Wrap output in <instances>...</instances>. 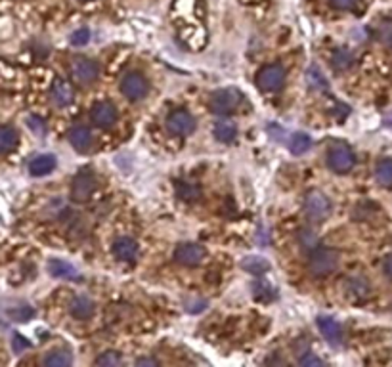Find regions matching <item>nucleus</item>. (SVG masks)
Returning <instances> with one entry per match:
<instances>
[{
	"instance_id": "f257e3e1",
	"label": "nucleus",
	"mask_w": 392,
	"mask_h": 367,
	"mask_svg": "<svg viewBox=\"0 0 392 367\" xmlns=\"http://www.w3.org/2000/svg\"><path fill=\"white\" fill-rule=\"evenodd\" d=\"M356 163V155L352 148L345 142H333L327 151V166L337 174H345L352 171Z\"/></svg>"
},
{
	"instance_id": "f03ea898",
	"label": "nucleus",
	"mask_w": 392,
	"mask_h": 367,
	"mask_svg": "<svg viewBox=\"0 0 392 367\" xmlns=\"http://www.w3.org/2000/svg\"><path fill=\"white\" fill-rule=\"evenodd\" d=\"M339 264V253L335 249L329 247H318L310 256V272L316 277H326L337 268Z\"/></svg>"
},
{
	"instance_id": "7ed1b4c3",
	"label": "nucleus",
	"mask_w": 392,
	"mask_h": 367,
	"mask_svg": "<svg viewBox=\"0 0 392 367\" xmlns=\"http://www.w3.org/2000/svg\"><path fill=\"white\" fill-rule=\"evenodd\" d=\"M243 104V96L236 91V88H223L216 91L211 97V109L216 115H229L236 113Z\"/></svg>"
},
{
	"instance_id": "20e7f679",
	"label": "nucleus",
	"mask_w": 392,
	"mask_h": 367,
	"mask_svg": "<svg viewBox=\"0 0 392 367\" xmlns=\"http://www.w3.org/2000/svg\"><path fill=\"white\" fill-rule=\"evenodd\" d=\"M304 212L314 222H324L331 214V203L322 192H308L304 197Z\"/></svg>"
},
{
	"instance_id": "39448f33",
	"label": "nucleus",
	"mask_w": 392,
	"mask_h": 367,
	"mask_svg": "<svg viewBox=\"0 0 392 367\" xmlns=\"http://www.w3.org/2000/svg\"><path fill=\"white\" fill-rule=\"evenodd\" d=\"M257 84L262 92H280L285 84V69L278 65V63H272V65H266L259 71L257 75Z\"/></svg>"
},
{
	"instance_id": "423d86ee",
	"label": "nucleus",
	"mask_w": 392,
	"mask_h": 367,
	"mask_svg": "<svg viewBox=\"0 0 392 367\" xmlns=\"http://www.w3.org/2000/svg\"><path fill=\"white\" fill-rule=\"evenodd\" d=\"M121 92L125 94L128 100H133V102H138L142 97L148 96L149 92V83L146 77L142 75V73H126L123 77V81H121Z\"/></svg>"
},
{
	"instance_id": "0eeeda50",
	"label": "nucleus",
	"mask_w": 392,
	"mask_h": 367,
	"mask_svg": "<svg viewBox=\"0 0 392 367\" xmlns=\"http://www.w3.org/2000/svg\"><path fill=\"white\" fill-rule=\"evenodd\" d=\"M167 128L170 134L174 136H188L195 130V119L192 117V113L186 109H176L167 117Z\"/></svg>"
},
{
	"instance_id": "6e6552de",
	"label": "nucleus",
	"mask_w": 392,
	"mask_h": 367,
	"mask_svg": "<svg viewBox=\"0 0 392 367\" xmlns=\"http://www.w3.org/2000/svg\"><path fill=\"white\" fill-rule=\"evenodd\" d=\"M94 189H96V178H94V174L89 173V171H81V173L73 178L71 197H73L77 203H84L92 197Z\"/></svg>"
},
{
	"instance_id": "1a4fd4ad",
	"label": "nucleus",
	"mask_w": 392,
	"mask_h": 367,
	"mask_svg": "<svg viewBox=\"0 0 392 367\" xmlns=\"http://www.w3.org/2000/svg\"><path fill=\"white\" fill-rule=\"evenodd\" d=\"M71 77L75 83L79 84H92L98 79V65L89 58H77L71 63Z\"/></svg>"
},
{
	"instance_id": "9d476101",
	"label": "nucleus",
	"mask_w": 392,
	"mask_h": 367,
	"mask_svg": "<svg viewBox=\"0 0 392 367\" xmlns=\"http://www.w3.org/2000/svg\"><path fill=\"white\" fill-rule=\"evenodd\" d=\"M205 258V249L197 243H182L174 251V260L182 266H199Z\"/></svg>"
},
{
	"instance_id": "9b49d317",
	"label": "nucleus",
	"mask_w": 392,
	"mask_h": 367,
	"mask_svg": "<svg viewBox=\"0 0 392 367\" xmlns=\"http://www.w3.org/2000/svg\"><path fill=\"white\" fill-rule=\"evenodd\" d=\"M318 329L329 345L339 346L342 343V327L335 318H329V315L318 318Z\"/></svg>"
},
{
	"instance_id": "f8f14e48",
	"label": "nucleus",
	"mask_w": 392,
	"mask_h": 367,
	"mask_svg": "<svg viewBox=\"0 0 392 367\" xmlns=\"http://www.w3.org/2000/svg\"><path fill=\"white\" fill-rule=\"evenodd\" d=\"M370 281L362 276H352L345 281V295L350 300H363L370 297Z\"/></svg>"
},
{
	"instance_id": "ddd939ff",
	"label": "nucleus",
	"mask_w": 392,
	"mask_h": 367,
	"mask_svg": "<svg viewBox=\"0 0 392 367\" xmlns=\"http://www.w3.org/2000/svg\"><path fill=\"white\" fill-rule=\"evenodd\" d=\"M92 120L96 123L100 128H110L115 125L117 120V109L113 107L110 102H100L92 107Z\"/></svg>"
},
{
	"instance_id": "4468645a",
	"label": "nucleus",
	"mask_w": 392,
	"mask_h": 367,
	"mask_svg": "<svg viewBox=\"0 0 392 367\" xmlns=\"http://www.w3.org/2000/svg\"><path fill=\"white\" fill-rule=\"evenodd\" d=\"M113 255L121 263H133L138 256V243L133 237H119L113 243Z\"/></svg>"
},
{
	"instance_id": "2eb2a0df",
	"label": "nucleus",
	"mask_w": 392,
	"mask_h": 367,
	"mask_svg": "<svg viewBox=\"0 0 392 367\" xmlns=\"http://www.w3.org/2000/svg\"><path fill=\"white\" fill-rule=\"evenodd\" d=\"M54 169H56V157L50 153H43L29 161V173L33 176H46L52 173Z\"/></svg>"
},
{
	"instance_id": "dca6fc26",
	"label": "nucleus",
	"mask_w": 392,
	"mask_h": 367,
	"mask_svg": "<svg viewBox=\"0 0 392 367\" xmlns=\"http://www.w3.org/2000/svg\"><path fill=\"white\" fill-rule=\"evenodd\" d=\"M69 312L77 320H89L94 314V302L86 297H75L69 302Z\"/></svg>"
},
{
	"instance_id": "f3484780",
	"label": "nucleus",
	"mask_w": 392,
	"mask_h": 367,
	"mask_svg": "<svg viewBox=\"0 0 392 367\" xmlns=\"http://www.w3.org/2000/svg\"><path fill=\"white\" fill-rule=\"evenodd\" d=\"M69 142L73 146L75 150L84 151L90 150V146H92V132H90L86 127H75L71 132H69Z\"/></svg>"
},
{
	"instance_id": "a211bd4d",
	"label": "nucleus",
	"mask_w": 392,
	"mask_h": 367,
	"mask_svg": "<svg viewBox=\"0 0 392 367\" xmlns=\"http://www.w3.org/2000/svg\"><path fill=\"white\" fill-rule=\"evenodd\" d=\"M241 268L245 272H249L252 276H262V274H266L270 270V264H268L266 258H262V256H257V255H251V256H245L243 260H241Z\"/></svg>"
},
{
	"instance_id": "6ab92c4d",
	"label": "nucleus",
	"mask_w": 392,
	"mask_h": 367,
	"mask_svg": "<svg viewBox=\"0 0 392 367\" xmlns=\"http://www.w3.org/2000/svg\"><path fill=\"white\" fill-rule=\"evenodd\" d=\"M52 100L54 104L63 107L73 102V88L66 83V81H56L52 86Z\"/></svg>"
},
{
	"instance_id": "aec40b11",
	"label": "nucleus",
	"mask_w": 392,
	"mask_h": 367,
	"mask_svg": "<svg viewBox=\"0 0 392 367\" xmlns=\"http://www.w3.org/2000/svg\"><path fill=\"white\" fill-rule=\"evenodd\" d=\"M48 272L54 277H61V279H77L79 277V272L75 270V266H71L66 260H58V258L48 263Z\"/></svg>"
},
{
	"instance_id": "412c9836",
	"label": "nucleus",
	"mask_w": 392,
	"mask_h": 367,
	"mask_svg": "<svg viewBox=\"0 0 392 367\" xmlns=\"http://www.w3.org/2000/svg\"><path fill=\"white\" fill-rule=\"evenodd\" d=\"M43 367H73V356L69 350H52L43 361Z\"/></svg>"
},
{
	"instance_id": "4be33fe9",
	"label": "nucleus",
	"mask_w": 392,
	"mask_h": 367,
	"mask_svg": "<svg viewBox=\"0 0 392 367\" xmlns=\"http://www.w3.org/2000/svg\"><path fill=\"white\" fill-rule=\"evenodd\" d=\"M312 148V138L308 134H304V132H296V134L291 136V140H289V151L293 153V155H303L306 151Z\"/></svg>"
},
{
	"instance_id": "5701e85b",
	"label": "nucleus",
	"mask_w": 392,
	"mask_h": 367,
	"mask_svg": "<svg viewBox=\"0 0 392 367\" xmlns=\"http://www.w3.org/2000/svg\"><path fill=\"white\" fill-rule=\"evenodd\" d=\"M215 136L216 140H220L224 143H229L236 140L237 136V128L234 123H229V120H218L215 125Z\"/></svg>"
},
{
	"instance_id": "b1692460",
	"label": "nucleus",
	"mask_w": 392,
	"mask_h": 367,
	"mask_svg": "<svg viewBox=\"0 0 392 367\" xmlns=\"http://www.w3.org/2000/svg\"><path fill=\"white\" fill-rule=\"evenodd\" d=\"M17 146V132L12 127H0V153H8Z\"/></svg>"
},
{
	"instance_id": "393cba45",
	"label": "nucleus",
	"mask_w": 392,
	"mask_h": 367,
	"mask_svg": "<svg viewBox=\"0 0 392 367\" xmlns=\"http://www.w3.org/2000/svg\"><path fill=\"white\" fill-rule=\"evenodd\" d=\"M375 176L381 186H392V159H383L379 161L377 169H375Z\"/></svg>"
},
{
	"instance_id": "a878e982",
	"label": "nucleus",
	"mask_w": 392,
	"mask_h": 367,
	"mask_svg": "<svg viewBox=\"0 0 392 367\" xmlns=\"http://www.w3.org/2000/svg\"><path fill=\"white\" fill-rule=\"evenodd\" d=\"M352 63H354V56L352 52H348L347 48H340L333 54V68L337 71H347L352 68Z\"/></svg>"
},
{
	"instance_id": "bb28decb",
	"label": "nucleus",
	"mask_w": 392,
	"mask_h": 367,
	"mask_svg": "<svg viewBox=\"0 0 392 367\" xmlns=\"http://www.w3.org/2000/svg\"><path fill=\"white\" fill-rule=\"evenodd\" d=\"M94 367H123V356L119 352H115V350L100 354Z\"/></svg>"
},
{
	"instance_id": "cd10ccee",
	"label": "nucleus",
	"mask_w": 392,
	"mask_h": 367,
	"mask_svg": "<svg viewBox=\"0 0 392 367\" xmlns=\"http://www.w3.org/2000/svg\"><path fill=\"white\" fill-rule=\"evenodd\" d=\"M35 315V310L27 304H22V306H15L12 310H8V318L12 320V322H17V323H23V322H29L31 318Z\"/></svg>"
},
{
	"instance_id": "c85d7f7f",
	"label": "nucleus",
	"mask_w": 392,
	"mask_h": 367,
	"mask_svg": "<svg viewBox=\"0 0 392 367\" xmlns=\"http://www.w3.org/2000/svg\"><path fill=\"white\" fill-rule=\"evenodd\" d=\"M176 192H178V197L184 199V201H193V199H197L201 194L199 187L193 186L190 182H180L176 186Z\"/></svg>"
},
{
	"instance_id": "c756f323",
	"label": "nucleus",
	"mask_w": 392,
	"mask_h": 367,
	"mask_svg": "<svg viewBox=\"0 0 392 367\" xmlns=\"http://www.w3.org/2000/svg\"><path fill=\"white\" fill-rule=\"evenodd\" d=\"M377 38L381 45L392 50V19H386L377 27Z\"/></svg>"
},
{
	"instance_id": "7c9ffc66",
	"label": "nucleus",
	"mask_w": 392,
	"mask_h": 367,
	"mask_svg": "<svg viewBox=\"0 0 392 367\" xmlns=\"http://www.w3.org/2000/svg\"><path fill=\"white\" fill-rule=\"evenodd\" d=\"M308 83H310L314 88H327L326 79H324V75H322L319 71H316V69H310V71H308Z\"/></svg>"
},
{
	"instance_id": "2f4dec72",
	"label": "nucleus",
	"mask_w": 392,
	"mask_h": 367,
	"mask_svg": "<svg viewBox=\"0 0 392 367\" xmlns=\"http://www.w3.org/2000/svg\"><path fill=\"white\" fill-rule=\"evenodd\" d=\"M299 240H301L304 249H312L314 245H318V237H316V233L310 232V230H303L301 235H299Z\"/></svg>"
},
{
	"instance_id": "473e14b6",
	"label": "nucleus",
	"mask_w": 392,
	"mask_h": 367,
	"mask_svg": "<svg viewBox=\"0 0 392 367\" xmlns=\"http://www.w3.org/2000/svg\"><path fill=\"white\" fill-rule=\"evenodd\" d=\"M90 40V31L89 29H79L71 35V45L73 46H84Z\"/></svg>"
},
{
	"instance_id": "72a5a7b5",
	"label": "nucleus",
	"mask_w": 392,
	"mask_h": 367,
	"mask_svg": "<svg viewBox=\"0 0 392 367\" xmlns=\"http://www.w3.org/2000/svg\"><path fill=\"white\" fill-rule=\"evenodd\" d=\"M331 2V6L335 10H342V12H347V10H354L362 0H329Z\"/></svg>"
},
{
	"instance_id": "f704fd0d",
	"label": "nucleus",
	"mask_w": 392,
	"mask_h": 367,
	"mask_svg": "<svg viewBox=\"0 0 392 367\" xmlns=\"http://www.w3.org/2000/svg\"><path fill=\"white\" fill-rule=\"evenodd\" d=\"M27 125H29V128L31 130H33V132H35V134H45L46 132V125H45V120L40 119V117H35V115H33V117H29V119H27Z\"/></svg>"
},
{
	"instance_id": "c9c22d12",
	"label": "nucleus",
	"mask_w": 392,
	"mask_h": 367,
	"mask_svg": "<svg viewBox=\"0 0 392 367\" xmlns=\"http://www.w3.org/2000/svg\"><path fill=\"white\" fill-rule=\"evenodd\" d=\"M299 367H326V361L318 358V356H314V354H308L301 360Z\"/></svg>"
},
{
	"instance_id": "e433bc0d",
	"label": "nucleus",
	"mask_w": 392,
	"mask_h": 367,
	"mask_svg": "<svg viewBox=\"0 0 392 367\" xmlns=\"http://www.w3.org/2000/svg\"><path fill=\"white\" fill-rule=\"evenodd\" d=\"M262 367H289V361L281 354H272V356H268Z\"/></svg>"
},
{
	"instance_id": "4c0bfd02",
	"label": "nucleus",
	"mask_w": 392,
	"mask_h": 367,
	"mask_svg": "<svg viewBox=\"0 0 392 367\" xmlns=\"http://www.w3.org/2000/svg\"><path fill=\"white\" fill-rule=\"evenodd\" d=\"M12 346H14V352H23L29 348V341H25L22 335H14V341H12Z\"/></svg>"
},
{
	"instance_id": "58836bf2",
	"label": "nucleus",
	"mask_w": 392,
	"mask_h": 367,
	"mask_svg": "<svg viewBox=\"0 0 392 367\" xmlns=\"http://www.w3.org/2000/svg\"><path fill=\"white\" fill-rule=\"evenodd\" d=\"M134 367H161V366H159V361L153 360V358H142V360L136 361V366Z\"/></svg>"
},
{
	"instance_id": "ea45409f",
	"label": "nucleus",
	"mask_w": 392,
	"mask_h": 367,
	"mask_svg": "<svg viewBox=\"0 0 392 367\" xmlns=\"http://www.w3.org/2000/svg\"><path fill=\"white\" fill-rule=\"evenodd\" d=\"M383 272H385V276L392 281V255H389L383 260Z\"/></svg>"
},
{
	"instance_id": "a19ab883",
	"label": "nucleus",
	"mask_w": 392,
	"mask_h": 367,
	"mask_svg": "<svg viewBox=\"0 0 392 367\" xmlns=\"http://www.w3.org/2000/svg\"><path fill=\"white\" fill-rule=\"evenodd\" d=\"M386 123H389V125H392V113L389 115V117H386Z\"/></svg>"
},
{
	"instance_id": "79ce46f5",
	"label": "nucleus",
	"mask_w": 392,
	"mask_h": 367,
	"mask_svg": "<svg viewBox=\"0 0 392 367\" xmlns=\"http://www.w3.org/2000/svg\"><path fill=\"white\" fill-rule=\"evenodd\" d=\"M82 2H89V0H82Z\"/></svg>"
}]
</instances>
